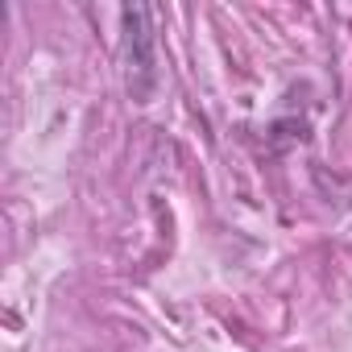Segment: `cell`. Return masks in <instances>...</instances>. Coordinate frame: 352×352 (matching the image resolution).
<instances>
[{
    "label": "cell",
    "instance_id": "obj_1",
    "mask_svg": "<svg viewBox=\"0 0 352 352\" xmlns=\"http://www.w3.org/2000/svg\"><path fill=\"white\" fill-rule=\"evenodd\" d=\"M120 58H124V87L133 104H149L157 91V50H153V9L124 5L120 9Z\"/></svg>",
    "mask_w": 352,
    "mask_h": 352
}]
</instances>
